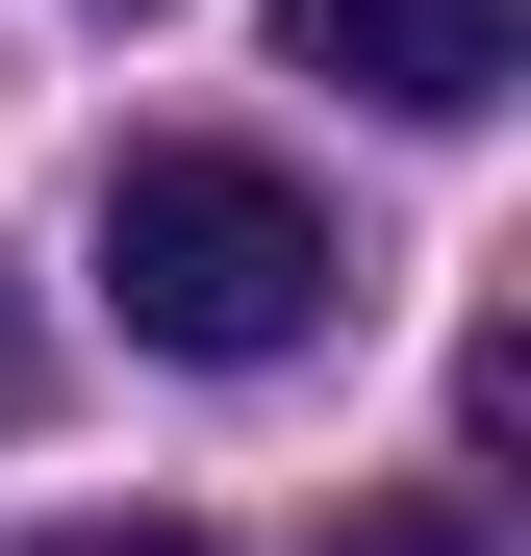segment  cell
<instances>
[{"label": "cell", "instance_id": "6da1fadb", "mask_svg": "<svg viewBox=\"0 0 531 556\" xmlns=\"http://www.w3.org/2000/svg\"><path fill=\"white\" fill-rule=\"evenodd\" d=\"M102 304L127 354H203V380H253V354L354 329V253L279 152H102Z\"/></svg>", "mask_w": 531, "mask_h": 556}, {"label": "cell", "instance_id": "7a4b0ae2", "mask_svg": "<svg viewBox=\"0 0 531 556\" xmlns=\"http://www.w3.org/2000/svg\"><path fill=\"white\" fill-rule=\"evenodd\" d=\"M279 51L354 76L380 127H481L506 76H531V0H279Z\"/></svg>", "mask_w": 531, "mask_h": 556}, {"label": "cell", "instance_id": "3957f363", "mask_svg": "<svg viewBox=\"0 0 531 556\" xmlns=\"http://www.w3.org/2000/svg\"><path fill=\"white\" fill-rule=\"evenodd\" d=\"M329 556H481V506H354Z\"/></svg>", "mask_w": 531, "mask_h": 556}, {"label": "cell", "instance_id": "277c9868", "mask_svg": "<svg viewBox=\"0 0 531 556\" xmlns=\"http://www.w3.org/2000/svg\"><path fill=\"white\" fill-rule=\"evenodd\" d=\"M51 405V329H26V278H0V430H26Z\"/></svg>", "mask_w": 531, "mask_h": 556}, {"label": "cell", "instance_id": "5b68a950", "mask_svg": "<svg viewBox=\"0 0 531 556\" xmlns=\"http://www.w3.org/2000/svg\"><path fill=\"white\" fill-rule=\"evenodd\" d=\"M26 556H203V531H26Z\"/></svg>", "mask_w": 531, "mask_h": 556}]
</instances>
